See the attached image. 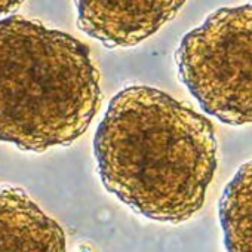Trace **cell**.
Returning a JSON list of instances; mask_svg holds the SVG:
<instances>
[{"label":"cell","mask_w":252,"mask_h":252,"mask_svg":"<svg viewBox=\"0 0 252 252\" xmlns=\"http://www.w3.org/2000/svg\"><path fill=\"white\" fill-rule=\"evenodd\" d=\"M218 215L227 251L252 252V160L225 186Z\"/></svg>","instance_id":"cell-6"},{"label":"cell","mask_w":252,"mask_h":252,"mask_svg":"<svg viewBox=\"0 0 252 252\" xmlns=\"http://www.w3.org/2000/svg\"><path fill=\"white\" fill-rule=\"evenodd\" d=\"M186 0H76L77 27L107 48H131L159 32Z\"/></svg>","instance_id":"cell-4"},{"label":"cell","mask_w":252,"mask_h":252,"mask_svg":"<svg viewBox=\"0 0 252 252\" xmlns=\"http://www.w3.org/2000/svg\"><path fill=\"white\" fill-rule=\"evenodd\" d=\"M0 251H65L61 225L18 187L0 189Z\"/></svg>","instance_id":"cell-5"},{"label":"cell","mask_w":252,"mask_h":252,"mask_svg":"<svg viewBox=\"0 0 252 252\" xmlns=\"http://www.w3.org/2000/svg\"><path fill=\"white\" fill-rule=\"evenodd\" d=\"M99 104V73L85 43L39 21L0 18V141L36 153L70 146Z\"/></svg>","instance_id":"cell-2"},{"label":"cell","mask_w":252,"mask_h":252,"mask_svg":"<svg viewBox=\"0 0 252 252\" xmlns=\"http://www.w3.org/2000/svg\"><path fill=\"white\" fill-rule=\"evenodd\" d=\"M175 61L206 114L233 126L252 123V3L211 14L183 37Z\"/></svg>","instance_id":"cell-3"},{"label":"cell","mask_w":252,"mask_h":252,"mask_svg":"<svg viewBox=\"0 0 252 252\" xmlns=\"http://www.w3.org/2000/svg\"><path fill=\"white\" fill-rule=\"evenodd\" d=\"M104 187L150 220L196 215L217 169L211 120L163 91L129 86L110 102L94 138Z\"/></svg>","instance_id":"cell-1"},{"label":"cell","mask_w":252,"mask_h":252,"mask_svg":"<svg viewBox=\"0 0 252 252\" xmlns=\"http://www.w3.org/2000/svg\"><path fill=\"white\" fill-rule=\"evenodd\" d=\"M24 0H0V18L12 14L15 9L20 8Z\"/></svg>","instance_id":"cell-7"}]
</instances>
